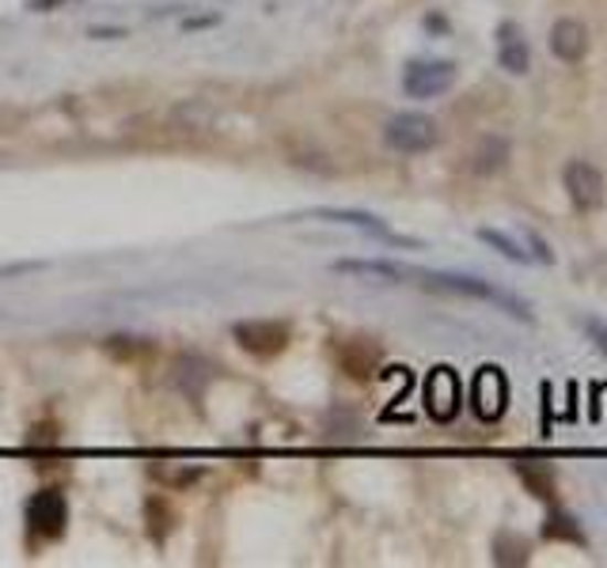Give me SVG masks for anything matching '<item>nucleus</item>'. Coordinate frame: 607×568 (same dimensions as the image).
I'll return each mask as SVG.
<instances>
[{"label":"nucleus","mask_w":607,"mask_h":568,"mask_svg":"<svg viewBox=\"0 0 607 568\" xmlns=\"http://www.w3.org/2000/svg\"><path fill=\"white\" fill-rule=\"evenodd\" d=\"M437 141H440L437 121L418 110L395 114V118L384 126V144L398 156H422V152H429V148H437Z\"/></svg>","instance_id":"nucleus-2"},{"label":"nucleus","mask_w":607,"mask_h":568,"mask_svg":"<svg viewBox=\"0 0 607 568\" xmlns=\"http://www.w3.org/2000/svg\"><path fill=\"white\" fill-rule=\"evenodd\" d=\"M509 163V141L505 137H486L475 152V174H498Z\"/></svg>","instance_id":"nucleus-14"},{"label":"nucleus","mask_w":607,"mask_h":568,"mask_svg":"<svg viewBox=\"0 0 607 568\" xmlns=\"http://www.w3.org/2000/svg\"><path fill=\"white\" fill-rule=\"evenodd\" d=\"M505 401H509V387H505V372L498 364H486L475 375V409H479L482 421H498L505 414Z\"/></svg>","instance_id":"nucleus-8"},{"label":"nucleus","mask_w":607,"mask_h":568,"mask_svg":"<svg viewBox=\"0 0 607 568\" xmlns=\"http://www.w3.org/2000/svg\"><path fill=\"white\" fill-rule=\"evenodd\" d=\"M28 531L34 538H61L65 535V523H68V501L57 493V489H42L28 501Z\"/></svg>","instance_id":"nucleus-4"},{"label":"nucleus","mask_w":607,"mask_h":568,"mask_svg":"<svg viewBox=\"0 0 607 568\" xmlns=\"http://www.w3.org/2000/svg\"><path fill=\"white\" fill-rule=\"evenodd\" d=\"M422 277V288L429 292H448V296H467V300H479V303H490V308L505 311L509 319H520V322H535V311L524 296L509 292V288L486 281V277H471V274H418Z\"/></svg>","instance_id":"nucleus-1"},{"label":"nucleus","mask_w":607,"mask_h":568,"mask_svg":"<svg viewBox=\"0 0 607 568\" xmlns=\"http://www.w3.org/2000/svg\"><path fill=\"white\" fill-rule=\"evenodd\" d=\"M459 68L452 61H411L403 73V92L411 99H437L456 84Z\"/></svg>","instance_id":"nucleus-3"},{"label":"nucleus","mask_w":607,"mask_h":568,"mask_svg":"<svg viewBox=\"0 0 607 568\" xmlns=\"http://www.w3.org/2000/svg\"><path fill=\"white\" fill-rule=\"evenodd\" d=\"M475 235H479V239H482L490 250H498L501 258L517 261V266H532V250H528L520 239H513L509 232H501V227H479Z\"/></svg>","instance_id":"nucleus-13"},{"label":"nucleus","mask_w":607,"mask_h":568,"mask_svg":"<svg viewBox=\"0 0 607 568\" xmlns=\"http://www.w3.org/2000/svg\"><path fill=\"white\" fill-rule=\"evenodd\" d=\"M528 247H532V261H546V266H554V250L546 247L540 235H528Z\"/></svg>","instance_id":"nucleus-17"},{"label":"nucleus","mask_w":607,"mask_h":568,"mask_svg":"<svg viewBox=\"0 0 607 568\" xmlns=\"http://www.w3.org/2000/svg\"><path fill=\"white\" fill-rule=\"evenodd\" d=\"M425 409H429L437 421H452L459 409V379L452 368H433V375L425 379Z\"/></svg>","instance_id":"nucleus-9"},{"label":"nucleus","mask_w":607,"mask_h":568,"mask_svg":"<svg viewBox=\"0 0 607 568\" xmlns=\"http://www.w3.org/2000/svg\"><path fill=\"white\" fill-rule=\"evenodd\" d=\"M232 334L247 353L255 356H277L285 345H289V326L285 322H270V319H251V322H236L232 326Z\"/></svg>","instance_id":"nucleus-7"},{"label":"nucleus","mask_w":607,"mask_h":568,"mask_svg":"<svg viewBox=\"0 0 607 568\" xmlns=\"http://www.w3.org/2000/svg\"><path fill=\"white\" fill-rule=\"evenodd\" d=\"M562 190L574 201L577 213H593V208L604 205V174L600 168H593L588 160H569L566 171H562Z\"/></svg>","instance_id":"nucleus-5"},{"label":"nucleus","mask_w":607,"mask_h":568,"mask_svg":"<svg viewBox=\"0 0 607 568\" xmlns=\"http://www.w3.org/2000/svg\"><path fill=\"white\" fill-rule=\"evenodd\" d=\"M577 326L585 330V337L593 341V349H596V353L607 356V322L593 319V314H581V319H577Z\"/></svg>","instance_id":"nucleus-16"},{"label":"nucleus","mask_w":607,"mask_h":568,"mask_svg":"<svg viewBox=\"0 0 607 568\" xmlns=\"http://www.w3.org/2000/svg\"><path fill=\"white\" fill-rule=\"evenodd\" d=\"M42 4H61V0H31V8H42Z\"/></svg>","instance_id":"nucleus-18"},{"label":"nucleus","mask_w":607,"mask_h":568,"mask_svg":"<svg viewBox=\"0 0 607 568\" xmlns=\"http://www.w3.org/2000/svg\"><path fill=\"white\" fill-rule=\"evenodd\" d=\"M543 535L546 538H562V542H574V546H585V535H581L577 519L566 512H554L551 523H543Z\"/></svg>","instance_id":"nucleus-15"},{"label":"nucleus","mask_w":607,"mask_h":568,"mask_svg":"<svg viewBox=\"0 0 607 568\" xmlns=\"http://www.w3.org/2000/svg\"><path fill=\"white\" fill-rule=\"evenodd\" d=\"M498 65L513 76H524L532 68V50L517 23H501L498 28Z\"/></svg>","instance_id":"nucleus-11"},{"label":"nucleus","mask_w":607,"mask_h":568,"mask_svg":"<svg viewBox=\"0 0 607 568\" xmlns=\"http://www.w3.org/2000/svg\"><path fill=\"white\" fill-rule=\"evenodd\" d=\"M319 221L358 227V232L372 235V239H380V243H387V247H403V250H418V247H422L418 239H411V235L395 232L392 224H384V221H380V216L364 213V208H319Z\"/></svg>","instance_id":"nucleus-6"},{"label":"nucleus","mask_w":607,"mask_h":568,"mask_svg":"<svg viewBox=\"0 0 607 568\" xmlns=\"http://www.w3.org/2000/svg\"><path fill=\"white\" fill-rule=\"evenodd\" d=\"M338 274H358V277H380V281L403 285L406 277H414L406 266H395V261H372V258H345L338 261Z\"/></svg>","instance_id":"nucleus-12"},{"label":"nucleus","mask_w":607,"mask_h":568,"mask_svg":"<svg viewBox=\"0 0 607 568\" xmlns=\"http://www.w3.org/2000/svg\"><path fill=\"white\" fill-rule=\"evenodd\" d=\"M551 54L562 61V65H577V61H585L588 54V28L574 15H566V20H558L551 28Z\"/></svg>","instance_id":"nucleus-10"}]
</instances>
